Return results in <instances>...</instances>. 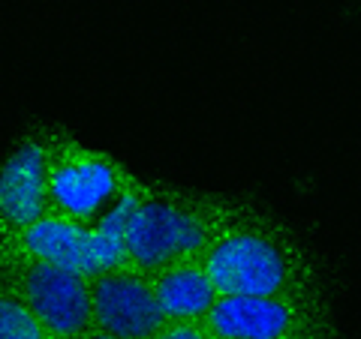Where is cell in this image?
<instances>
[{
	"mask_svg": "<svg viewBox=\"0 0 361 339\" xmlns=\"http://www.w3.org/2000/svg\"><path fill=\"white\" fill-rule=\"evenodd\" d=\"M220 298H274L325 291L319 267L298 234L253 205L232 201L202 252Z\"/></svg>",
	"mask_w": 361,
	"mask_h": 339,
	"instance_id": "6da1fadb",
	"label": "cell"
},
{
	"mask_svg": "<svg viewBox=\"0 0 361 339\" xmlns=\"http://www.w3.org/2000/svg\"><path fill=\"white\" fill-rule=\"evenodd\" d=\"M229 205L232 198L211 192L142 184L123 229L130 264L154 274L178 262L202 258Z\"/></svg>",
	"mask_w": 361,
	"mask_h": 339,
	"instance_id": "7a4b0ae2",
	"label": "cell"
},
{
	"mask_svg": "<svg viewBox=\"0 0 361 339\" xmlns=\"http://www.w3.org/2000/svg\"><path fill=\"white\" fill-rule=\"evenodd\" d=\"M139 186L115 156L49 129V213L94 229Z\"/></svg>",
	"mask_w": 361,
	"mask_h": 339,
	"instance_id": "3957f363",
	"label": "cell"
},
{
	"mask_svg": "<svg viewBox=\"0 0 361 339\" xmlns=\"http://www.w3.org/2000/svg\"><path fill=\"white\" fill-rule=\"evenodd\" d=\"M214 339H325L341 336L331 303L319 295L217 298L205 315Z\"/></svg>",
	"mask_w": 361,
	"mask_h": 339,
	"instance_id": "277c9868",
	"label": "cell"
},
{
	"mask_svg": "<svg viewBox=\"0 0 361 339\" xmlns=\"http://www.w3.org/2000/svg\"><path fill=\"white\" fill-rule=\"evenodd\" d=\"M0 288L13 291L51 339H82L94 331L90 276L0 252Z\"/></svg>",
	"mask_w": 361,
	"mask_h": 339,
	"instance_id": "5b68a950",
	"label": "cell"
},
{
	"mask_svg": "<svg viewBox=\"0 0 361 339\" xmlns=\"http://www.w3.org/2000/svg\"><path fill=\"white\" fill-rule=\"evenodd\" d=\"M94 327L118 339H148L166 324L151 274L123 264L90 276Z\"/></svg>",
	"mask_w": 361,
	"mask_h": 339,
	"instance_id": "8992f818",
	"label": "cell"
},
{
	"mask_svg": "<svg viewBox=\"0 0 361 339\" xmlns=\"http://www.w3.org/2000/svg\"><path fill=\"white\" fill-rule=\"evenodd\" d=\"M49 213V129L27 135L0 165V243Z\"/></svg>",
	"mask_w": 361,
	"mask_h": 339,
	"instance_id": "52a82bcc",
	"label": "cell"
},
{
	"mask_svg": "<svg viewBox=\"0 0 361 339\" xmlns=\"http://www.w3.org/2000/svg\"><path fill=\"white\" fill-rule=\"evenodd\" d=\"M4 255L27 258V262H42L54 267H66L75 274L94 276V255H90V229L75 225L63 217L45 213L42 219L27 225L25 231L0 243Z\"/></svg>",
	"mask_w": 361,
	"mask_h": 339,
	"instance_id": "ba28073f",
	"label": "cell"
},
{
	"mask_svg": "<svg viewBox=\"0 0 361 339\" xmlns=\"http://www.w3.org/2000/svg\"><path fill=\"white\" fill-rule=\"evenodd\" d=\"M151 282L166 321H205V315L220 298L202 258L154 270Z\"/></svg>",
	"mask_w": 361,
	"mask_h": 339,
	"instance_id": "9c48e42d",
	"label": "cell"
},
{
	"mask_svg": "<svg viewBox=\"0 0 361 339\" xmlns=\"http://www.w3.org/2000/svg\"><path fill=\"white\" fill-rule=\"evenodd\" d=\"M0 339H51L13 291L0 288Z\"/></svg>",
	"mask_w": 361,
	"mask_h": 339,
	"instance_id": "30bf717a",
	"label": "cell"
},
{
	"mask_svg": "<svg viewBox=\"0 0 361 339\" xmlns=\"http://www.w3.org/2000/svg\"><path fill=\"white\" fill-rule=\"evenodd\" d=\"M148 339H214L205 321H166Z\"/></svg>",
	"mask_w": 361,
	"mask_h": 339,
	"instance_id": "8fae6325",
	"label": "cell"
},
{
	"mask_svg": "<svg viewBox=\"0 0 361 339\" xmlns=\"http://www.w3.org/2000/svg\"><path fill=\"white\" fill-rule=\"evenodd\" d=\"M82 339H118V336H111V333H106V331H97V327H94V331H87Z\"/></svg>",
	"mask_w": 361,
	"mask_h": 339,
	"instance_id": "7c38bea8",
	"label": "cell"
},
{
	"mask_svg": "<svg viewBox=\"0 0 361 339\" xmlns=\"http://www.w3.org/2000/svg\"><path fill=\"white\" fill-rule=\"evenodd\" d=\"M325 339H341V336H325Z\"/></svg>",
	"mask_w": 361,
	"mask_h": 339,
	"instance_id": "4fadbf2b",
	"label": "cell"
}]
</instances>
